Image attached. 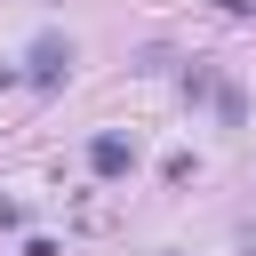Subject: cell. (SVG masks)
<instances>
[{
  "label": "cell",
  "instance_id": "1",
  "mask_svg": "<svg viewBox=\"0 0 256 256\" xmlns=\"http://www.w3.org/2000/svg\"><path fill=\"white\" fill-rule=\"evenodd\" d=\"M64 72H72V40H64V32H40V40L24 48V80H32V88H56Z\"/></svg>",
  "mask_w": 256,
  "mask_h": 256
},
{
  "label": "cell",
  "instance_id": "2",
  "mask_svg": "<svg viewBox=\"0 0 256 256\" xmlns=\"http://www.w3.org/2000/svg\"><path fill=\"white\" fill-rule=\"evenodd\" d=\"M88 168H96V176H104V184H112V176H128V168H136V144H128V136H112V128H104V136H96V144H88Z\"/></svg>",
  "mask_w": 256,
  "mask_h": 256
},
{
  "label": "cell",
  "instance_id": "3",
  "mask_svg": "<svg viewBox=\"0 0 256 256\" xmlns=\"http://www.w3.org/2000/svg\"><path fill=\"white\" fill-rule=\"evenodd\" d=\"M216 120H224V128H248V96L224 88V80H216Z\"/></svg>",
  "mask_w": 256,
  "mask_h": 256
},
{
  "label": "cell",
  "instance_id": "4",
  "mask_svg": "<svg viewBox=\"0 0 256 256\" xmlns=\"http://www.w3.org/2000/svg\"><path fill=\"white\" fill-rule=\"evenodd\" d=\"M184 96H216V64L192 56V64H184Z\"/></svg>",
  "mask_w": 256,
  "mask_h": 256
},
{
  "label": "cell",
  "instance_id": "5",
  "mask_svg": "<svg viewBox=\"0 0 256 256\" xmlns=\"http://www.w3.org/2000/svg\"><path fill=\"white\" fill-rule=\"evenodd\" d=\"M240 256H256V216H248V224H240Z\"/></svg>",
  "mask_w": 256,
  "mask_h": 256
},
{
  "label": "cell",
  "instance_id": "6",
  "mask_svg": "<svg viewBox=\"0 0 256 256\" xmlns=\"http://www.w3.org/2000/svg\"><path fill=\"white\" fill-rule=\"evenodd\" d=\"M16 80H24V64H0V88H16Z\"/></svg>",
  "mask_w": 256,
  "mask_h": 256
}]
</instances>
